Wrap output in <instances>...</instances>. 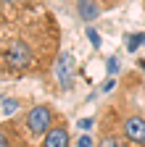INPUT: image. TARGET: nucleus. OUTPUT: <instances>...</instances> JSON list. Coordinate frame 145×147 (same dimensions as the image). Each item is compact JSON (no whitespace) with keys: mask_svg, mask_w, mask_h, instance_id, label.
<instances>
[{"mask_svg":"<svg viewBox=\"0 0 145 147\" xmlns=\"http://www.w3.org/2000/svg\"><path fill=\"white\" fill-rule=\"evenodd\" d=\"M87 37H90V42H93V47H100V34H98L93 26L87 29Z\"/></svg>","mask_w":145,"mask_h":147,"instance_id":"obj_13","label":"nucleus"},{"mask_svg":"<svg viewBox=\"0 0 145 147\" xmlns=\"http://www.w3.org/2000/svg\"><path fill=\"white\" fill-rule=\"evenodd\" d=\"M61 118H63V116H58V110L53 108V105L40 102V105H32V108L27 110V116L21 118V126H24L27 137L40 139V137H45Z\"/></svg>","mask_w":145,"mask_h":147,"instance_id":"obj_3","label":"nucleus"},{"mask_svg":"<svg viewBox=\"0 0 145 147\" xmlns=\"http://www.w3.org/2000/svg\"><path fill=\"white\" fill-rule=\"evenodd\" d=\"M5 8H13L16 13L21 11H32V8H40V0H3Z\"/></svg>","mask_w":145,"mask_h":147,"instance_id":"obj_9","label":"nucleus"},{"mask_svg":"<svg viewBox=\"0 0 145 147\" xmlns=\"http://www.w3.org/2000/svg\"><path fill=\"white\" fill-rule=\"evenodd\" d=\"M61 55V26L53 11L32 8L0 29V79L45 76Z\"/></svg>","mask_w":145,"mask_h":147,"instance_id":"obj_1","label":"nucleus"},{"mask_svg":"<svg viewBox=\"0 0 145 147\" xmlns=\"http://www.w3.org/2000/svg\"><path fill=\"white\" fill-rule=\"evenodd\" d=\"M111 108L116 110L119 126L127 134V139H129L135 147H145V113L137 108L132 87H121L119 95L111 100Z\"/></svg>","mask_w":145,"mask_h":147,"instance_id":"obj_2","label":"nucleus"},{"mask_svg":"<svg viewBox=\"0 0 145 147\" xmlns=\"http://www.w3.org/2000/svg\"><path fill=\"white\" fill-rule=\"evenodd\" d=\"M108 71H111V74L116 71V58H111V61H108Z\"/></svg>","mask_w":145,"mask_h":147,"instance_id":"obj_18","label":"nucleus"},{"mask_svg":"<svg viewBox=\"0 0 145 147\" xmlns=\"http://www.w3.org/2000/svg\"><path fill=\"white\" fill-rule=\"evenodd\" d=\"M16 108H19V100H16V97H8V100H3V113H13V110Z\"/></svg>","mask_w":145,"mask_h":147,"instance_id":"obj_12","label":"nucleus"},{"mask_svg":"<svg viewBox=\"0 0 145 147\" xmlns=\"http://www.w3.org/2000/svg\"><path fill=\"white\" fill-rule=\"evenodd\" d=\"M100 137H98V147H135L129 139H127V134L121 131L119 126V118H116V110L111 108V102L106 105V110L100 113Z\"/></svg>","mask_w":145,"mask_h":147,"instance_id":"obj_4","label":"nucleus"},{"mask_svg":"<svg viewBox=\"0 0 145 147\" xmlns=\"http://www.w3.org/2000/svg\"><path fill=\"white\" fill-rule=\"evenodd\" d=\"M98 3H100V8H103V11H114V8L124 5L127 0H98Z\"/></svg>","mask_w":145,"mask_h":147,"instance_id":"obj_11","label":"nucleus"},{"mask_svg":"<svg viewBox=\"0 0 145 147\" xmlns=\"http://www.w3.org/2000/svg\"><path fill=\"white\" fill-rule=\"evenodd\" d=\"M24 137H27L24 126H19L16 121L0 123V147H24L27 144Z\"/></svg>","mask_w":145,"mask_h":147,"instance_id":"obj_5","label":"nucleus"},{"mask_svg":"<svg viewBox=\"0 0 145 147\" xmlns=\"http://www.w3.org/2000/svg\"><path fill=\"white\" fill-rule=\"evenodd\" d=\"M77 147H93V139H90L87 134H82V137L77 139Z\"/></svg>","mask_w":145,"mask_h":147,"instance_id":"obj_16","label":"nucleus"},{"mask_svg":"<svg viewBox=\"0 0 145 147\" xmlns=\"http://www.w3.org/2000/svg\"><path fill=\"white\" fill-rule=\"evenodd\" d=\"M5 21H8V13H5V3L0 0V29L5 26Z\"/></svg>","mask_w":145,"mask_h":147,"instance_id":"obj_15","label":"nucleus"},{"mask_svg":"<svg viewBox=\"0 0 145 147\" xmlns=\"http://www.w3.org/2000/svg\"><path fill=\"white\" fill-rule=\"evenodd\" d=\"M114 84H116L114 79H106V84H103V92H111V89H114Z\"/></svg>","mask_w":145,"mask_h":147,"instance_id":"obj_17","label":"nucleus"},{"mask_svg":"<svg viewBox=\"0 0 145 147\" xmlns=\"http://www.w3.org/2000/svg\"><path fill=\"white\" fill-rule=\"evenodd\" d=\"M142 42H145V34H132V37H129V42H127V50H129V53H135Z\"/></svg>","mask_w":145,"mask_h":147,"instance_id":"obj_10","label":"nucleus"},{"mask_svg":"<svg viewBox=\"0 0 145 147\" xmlns=\"http://www.w3.org/2000/svg\"><path fill=\"white\" fill-rule=\"evenodd\" d=\"M40 147H71V137H69V126H66V118H61L50 131L42 137Z\"/></svg>","mask_w":145,"mask_h":147,"instance_id":"obj_7","label":"nucleus"},{"mask_svg":"<svg viewBox=\"0 0 145 147\" xmlns=\"http://www.w3.org/2000/svg\"><path fill=\"white\" fill-rule=\"evenodd\" d=\"M100 13H103V8H100V3H98V0H77V16L82 18L84 24L95 21Z\"/></svg>","mask_w":145,"mask_h":147,"instance_id":"obj_8","label":"nucleus"},{"mask_svg":"<svg viewBox=\"0 0 145 147\" xmlns=\"http://www.w3.org/2000/svg\"><path fill=\"white\" fill-rule=\"evenodd\" d=\"M56 79L61 84V89H71V84H74V61H71V53H61L58 61H56Z\"/></svg>","mask_w":145,"mask_h":147,"instance_id":"obj_6","label":"nucleus"},{"mask_svg":"<svg viewBox=\"0 0 145 147\" xmlns=\"http://www.w3.org/2000/svg\"><path fill=\"white\" fill-rule=\"evenodd\" d=\"M93 123H95V118H82V121H79V129H82V131H90Z\"/></svg>","mask_w":145,"mask_h":147,"instance_id":"obj_14","label":"nucleus"}]
</instances>
